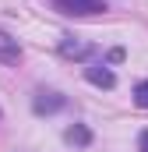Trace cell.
Here are the masks:
<instances>
[{
	"label": "cell",
	"instance_id": "cell-1",
	"mask_svg": "<svg viewBox=\"0 0 148 152\" xmlns=\"http://www.w3.org/2000/svg\"><path fill=\"white\" fill-rule=\"evenodd\" d=\"M53 7L60 14H74V18H88V14H102L106 0H53Z\"/></svg>",
	"mask_w": 148,
	"mask_h": 152
},
{
	"label": "cell",
	"instance_id": "cell-2",
	"mask_svg": "<svg viewBox=\"0 0 148 152\" xmlns=\"http://www.w3.org/2000/svg\"><path fill=\"white\" fill-rule=\"evenodd\" d=\"M92 53H95V46L85 42V39H78V36H64L60 39V57H67V60H88Z\"/></svg>",
	"mask_w": 148,
	"mask_h": 152
},
{
	"label": "cell",
	"instance_id": "cell-3",
	"mask_svg": "<svg viewBox=\"0 0 148 152\" xmlns=\"http://www.w3.org/2000/svg\"><path fill=\"white\" fill-rule=\"evenodd\" d=\"M64 103L67 99L60 92H39L36 99H32V110L36 113H57V110H64Z\"/></svg>",
	"mask_w": 148,
	"mask_h": 152
},
{
	"label": "cell",
	"instance_id": "cell-4",
	"mask_svg": "<svg viewBox=\"0 0 148 152\" xmlns=\"http://www.w3.org/2000/svg\"><path fill=\"white\" fill-rule=\"evenodd\" d=\"M0 60H4V64H18V60H21V46H18V39H11L4 28H0Z\"/></svg>",
	"mask_w": 148,
	"mask_h": 152
},
{
	"label": "cell",
	"instance_id": "cell-5",
	"mask_svg": "<svg viewBox=\"0 0 148 152\" xmlns=\"http://www.w3.org/2000/svg\"><path fill=\"white\" fill-rule=\"evenodd\" d=\"M85 78H88L92 85H99V88H113V85H116L113 71H110V67H102V64H95V67H85Z\"/></svg>",
	"mask_w": 148,
	"mask_h": 152
},
{
	"label": "cell",
	"instance_id": "cell-6",
	"mask_svg": "<svg viewBox=\"0 0 148 152\" xmlns=\"http://www.w3.org/2000/svg\"><path fill=\"white\" fill-rule=\"evenodd\" d=\"M71 145H88L92 142V131L88 127H81V124H74V127H67V134H64Z\"/></svg>",
	"mask_w": 148,
	"mask_h": 152
},
{
	"label": "cell",
	"instance_id": "cell-7",
	"mask_svg": "<svg viewBox=\"0 0 148 152\" xmlns=\"http://www.w3.org/2000/svg\"><path fill=\"white\" fill-rule=\"evenodd\" d=\"M134 103H138L141 110H148V81H138V85H134Z\"/></svg>",
	"mask_w": 148,
	"mask_h": 152
},
{
	"label": "cell",
	"instance_id": "cell-8",
	"mask_svg": "<svg viewBox=\"0 0 148 152\" xmlns=\"http://www.w3.org/2000/svg\"><path fill=\"white\" fill-rule=\"evenodd\" d=\"M138 152H148V131L138 134Z\"/></svg>",
	"mask_w": 148,
	"mask_h": 152
}]
</instances>
